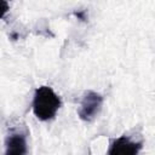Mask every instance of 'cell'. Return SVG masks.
I'll return each instance as SVG.
<instances>
[{"label": "cell", "mask_w": 155, "mask_h": 155, "mask_svg": "<svg viewBox=\"0 0 155 155\" xmlns=\"http://www.w3.org/2000/svg\"><path fill=\"white\" fill-rule=\"evenodd\" d=\"M143 142H136L127 136H121L110 143L107 155H138Z\"/></svg>", "instance_id": "3957f363"}, {"label": "cell", "mask_w": 155, "mask_h": 155, "mask_svg": "<svg viewBox=\"0 0 155 155\" xmlns=\"http://www.w3.org/2000/svg\"><path fill=\"white\" fill-rule=\"evenodd\" d=\"M102 105H103V97L99 93L94 91L85 92L78 111L79 117L86 122L93 121L97 117V115L101 113Z\"/></svg>", "instance_id": "7a4b0ae2"}, {"label": "cell", "mask_w": 155, "mask_h": 155, "mask_svg": "<svg viewBox=\"0 0 155 155\" xmlns=\"http://www.w3.org/2000/svg\"><path fill=\"white\" fill-rule=\"evenodd\" d=\"M62 105L59 96L50 86H40L35 90L31 109L40 121L52 120Z\"/></svg>", "instance_id": "6da1fadb"}, {"label": "cell", "mask_w": 155, "mask_h": 155, "mask_svg": "<svg viewBox=\"0 0 155 155\" xmlns=\"http://www.w3.org/2000/svg\"><path fill=\"white\" fill-rule=\"evenodd\" d=\"M5 155H29L27 136L22 132H11L5 138Z\"/></svg>", "instance_id": "277c9868"}, {"label": "cell", "mask_w": 155, "mask_h": 155, "mask_svg": "<svg viewBox=\"0 0 155 155\" xmlns=\"http://www.w3.org/2000/svg\"><path fill=\"white\" fill-rule=\"evenodd\" d=\"M10 10V5L7 1H4V0H0V19L4 18V16Z\"/></svg>", "instance_id": "5b68a950"}]
</instances>
